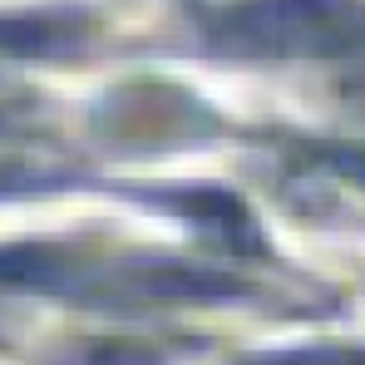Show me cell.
<instances>
[{"label":"cell","mask_w":365,"mask_h":365,"mask_svg":"<svg viewBox=\"0 0 365 365\" xmlns=\"http://www.w3.org/2000/svg\"><path fill=\"white\" fill-rule=\"evenodd\" d=\"M227 40L272 55H361L365 10L351 0H257L227 20Z\"/></svg>","instance_id":"cell-1"}]
</instances>
